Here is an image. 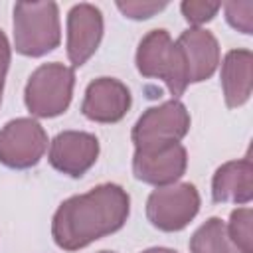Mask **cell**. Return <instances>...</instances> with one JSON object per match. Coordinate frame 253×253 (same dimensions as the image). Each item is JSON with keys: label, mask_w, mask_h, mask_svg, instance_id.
Segmentation results:
<instances>
[{"label": "cell", "mask_w": 253, "mask_h": 253, "mask_svg": "<svg viewBox=\"0 0 253 253\" xmlns=\"http://www.w3.org/2000/svg\"><path fill=\"white\" fill-rule=\"evenodd\" d=\"M130 211L128 194L117 184H101L85 194L65 200L51 221L57 247L77 251L121 229Z\"/></svg>", "instance_id": "cell-1"}, {"label": "cell", "mask_w": 253, "mask_h": 253, "mask_svg": "<svg viewBox=\"0 0 253 253\" xmlns=\"http://www.w3.org/2000/svg\"><path fill=\"white\" fill-rule=\"evenodd\" d=\"M59 40L55 2H18L14 6V45L18 53L40 57L55 49Z\"/></svg>", "instance_id": "cell-2"}, {"label": "cell", "mask_w": 253, "mask_h": 253, "mask_svg": "<svg viewBox=\"0 0 253 253\" xmlns=\"http://www.w3.org/2000/svg\"><path fill=\"white\" fill-rule=\"evenodd\" d=\"M75 73L63 63H43L28 79L24 101L28 111L40 119H51L67 111L73 95Z\"/></svg>", "instance_id": "cell-3"}, {"label": "cell", "mask_w": 253, "mask_h": 253, "mask_svg": "<svg viewBox=\"0 0 253 253\" xmlns=\"http://www.w3.org/2000/svg\"><path fill=\"white\" fill-rule=\"evenodd\" d=\"M136 69L144 77L162 79L174 99L190 85L182 53L166 30H152L140 40L136 49Z\"/></svg>", "instance_id": "cell-4"}, {"label": "cell", "mask_w": 253, "mask_h": 253, "mask_svg": "<svg viewBox=\"0 0 253 253\" xmlns=\"http://www.w3.org/2000/svg\"><path fill=\"white\" fill-rule=\"evenodd\" d=\"M200 210V194L194 184H170L156 188L146 202L148 221L162 231L184 229Z\"/></svg>", "instance_id": "cell-5"}, {"label": "cell", "mask_w": 253, "mask_h": 253, "mask_svg": "<svg viewBox=\"0 0 253 253\" xmlns=\"http://www.w3.org/2000/svg\"><path fill=\"white\" fill-rule=\"evenodd\" d=\"M190 128V115L178 101H166L158 107H150L132 128V142L136 148L180 142Z\"/></svg>", "instance_id": "cell-6"}, {"label": "cell", "mask_w": 253, "mask_h": 253, "mask_svg": "<svg viewBox=\"0 0 253 253\" xmlns=\"http://www.w3.org/2000/svg\"><path fill=\"white\" fill-rule=\"evenodd\" d=\"M47 148V134L34 119H14L0 128V162L8 168H32Z\"/></svg>", "instance_id": "cell-7"}, {"label": "cell", "mask_w": 253, "mask_h": 253, "mask_svg": "<svg viewBox=\"0 0 253 253\" xmlns=\"http://www.w3.org/2000/svg\"><path fill=\"white\" fill-rule=\"evenodd\" d=\"M188 156L180 142L142 146L134 150L132 172L134 178L152 186H170L186 172Z\"/></svg>", "instance_id": "cell-8"}, {"label": "cell", "mask_w": 253, "mask_h": 253, "mask_svg": "<svg viewBox=\"0 0 253 253\" xmlns=\"http://www.w3.org/2000/svg\"><path fill=\"white\" fill-rule=\"evenodd\" d=\"M99 156V140L91 132L63 130L49 146V164L71 178L83 176Z\"/></svg>", "instance_id": "cell-9"}, {"label": "cell", "mask_w": 253, "mask_h": 253, "mask_svg": "<svg viewBox=\"0 0 253 253\" xmlns=\"http://www.w3.org/2000/svg\"><path fill=\"white\" fill-rule=\"evenodd\" d=\"M103 38V14L93 4H75L67 16V57L81 67L99 47Z\"/></svg>", "instance_id": "cell-10"}, {"label": "cell", "mask_w": 253, "mask_h": 253, "mask_svg": "<svg viewBox=\"0 0 253 253\" xmlns=\"http://www.w3.org/2000/svg\"><path fill=\"white\" fill-rule=\"evenodd\" d=\"M132 97L125 83L113 77H99L87 85L81 105L83 115L95 123H117L130 109Z\"/></svg>", "instance_id": "cell-11"}, {"label": "cell", "mask_w": 253, "mask_h": 253, "mask_svg": "<svg viewBox=\"0 0 253 253\" xmlns=\"http://www.w3.org/2000/svg\"><path fill=\"white\" fill-rule=\"evenodd\" d=\"M176 45L184 59L188 83H198L213 75L219 63V43L211 32L190 28L176 40Z\"/></svg>", "instance_id": "cell-12"}, {"label": "cell", "mask_w": 253, "mask_h": 253, "mask_svg": "<svg viewBox=\"0 0 253 253\" xmlns=\"http://www.w3.org/2000/svg\"><path fill=\"white\" fill-rule=\"evenodd\" d=\"M211 198L217 204H249L253 198V162L247 154L241 160L225 162L211 182Z\"/></svg>", "instance_id": "cell-13"}, {"label": "cell", "mask_w": 253, "mask_h": 253, "mask_svg": "<svg viewBox=\"0 0 253 253\" xmlns=\"http://www.w3.org/2000/svg\"><path fill=\"white\" fill-rule=\"evenodd\" d=\"M221 87L229 109H237L249 101L253 89V53L249 49L227 51L221 63Z\"/></svg>", "instance_id": "cell-14"}, {"label": "cell", "mask_w": 253, "mask_h": 253, "mask_svg": "<svg viewBox=\"0 0 253 253\" xmlns=\"http://www.w3.org/2000/svg\"><path fill=\"white\" fill-rule=\"evenodd\" d=\"M192 253H241V249L231 241L227 225L219 217H210L204 225L196 229L190 239Z\"/></svg>", "instance_id": "cell-15"}, {"label": "cell", "mask_w": 253, "mask_h": 253, "mask_svg": "<svg viewBox=\"0 0 253 253\" xmlns=\"http://www.w3.org/2000/svg\"><path fill=\"white\" fill-rule=\"evenodd\" d=\"M227 233L241 253H253V211L251 208H239L231 211Z\"/></svg>", "instance_id": "cell-16"}, {"label": "cell", "mask_w": 253, "mask_h": 253, "mask_svg": "<svg viewBox=\"0 0 253 253\" xmlns=\"http://www.w3.org/2000/svg\"><path fill=\"white\" fill-rule=\"evenodd\" d=\"M225 18L229 26L243 34H253V2H227L225 6Z\"/></svg>", "instance_id": "cell-17"}, {"label": "cell", "mask_w": 253, "mask_h": 253, "mask_svg": "<svg viewBox=\"0 0 253 253\" xmlns=\"http://www.w3.org/2000/svg\"><path fill=\"white\" fill-rule=\"evenodd\" d=\"M221 8V4L217 2H206V0H184L180 4V10L184 14V18L194 24V26H200V24H206L210 22L217 10Z\"/></svg>", "instance_id": "cell-18"}, {"label": "cell", "mask_w": 253, "mask_h": 253, "mask_svg": "<svg viewBox=\"0 0 253 253\" xmlns=\"http://www.w3.org/2000/svg\"><path fill=\"white\" fill-rule=\"evenodd\" d=\"M168 4L166 2H152V0H126V2H117V8L130 20H146L152 18L156 12L164 10Z\"/></svg>", "instance_id": "cell-19"}, {"label": "cell", "mask_w": 253, "mask_h": 253, "mask_svg": "<svg viewBox=\"0 0 253 253\" xmlns=\"http://www.w3.org/2000/svg\"><path fill=\"white\" fill-rule=\"evenodd\" d=\"M8 65H10V43L8 38L4 36V32L0 30V95L4 89V79L8 73Z\"/></svg>", "instance_id": "cell-20"}, {"label": "cell", "mask_w": 253, "mask_h": 253, "mask_svg": "<svg viewBox=\"0 0 253 253\" xmlns=\"http://www.w3.org/2000/svg\"><path fill=\"white\" fill-rule=\"evenodd\" d=\"M142 253H176L174 249H166V247H152V249H146Z\"/></svg>", "instance_id": "cell-21"}, {"label": "cell", "mask_w": 253, "mask_h": 253, "mask_svg": "<svg viewBox=\"0 0 253 253\" xmlns=\"http://www.w3.org/2000/svg\"><path fill=\"white\" fill-rule=\"evenodd\" d=\"M99 253H115V251H99Z\"/></svg>", "instance_id": "cell-22"}, {"label": "cell", "mask_w": 253, "mask_h": 253, "mask_svg": "<svg viewBox=\"0 0 253 253\" xmlns=\"http://www.w3.org/2000/svg\"><path fill=\"white\" fill-rule=\"evenodd\" d=\"M0 99H2V95H0Z\"/></svg>", "instance_id": "cell-23"}]
</instances>
